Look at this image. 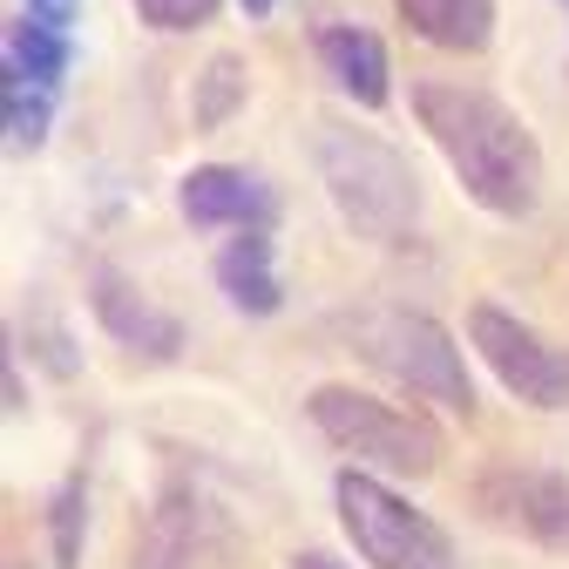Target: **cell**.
Listing matches in <instances>:
<instances>
[{
    "instance_id": "cell-8",
    "label": "cell",
    "mask_w": 569,
    "mask_h": 569,
    "mask_svg": "<svg viewBox=\"0 0 569 569\" xmlns=\"http://www.w3.org/2000/svg\"><path fill=\"white\" fill-rule=\"evenodd\" d=\"M89 306H96L102 332H109L116 346H129V352H150V360H177V352H183V326H177L170 312H157V306L142 299L122 271H109V264L89 278Z\"/></svg>"
},
{
    "instance_id": "cell-18",
    "label": "cell",
    "mask_w": 569,
    "mask_h": 569,
    "mask_svg": "<svg viewBox=\"0 0 569 569\" xmlns=\"http://www.w3.org/2000/svg\"><path fill=\"white\" fill-rule=\"evenodd\" d=\"M28 14L48 21V28H68V21H76V0H28Z\"/></svg>"
},
{
    "instance_id": "cell-16",
    "label": "cell",
    "mask_w": 569,
    "mask_h": 569,
    "mask_svg": "<svg viewBox=\"0 0 569 569\" xmlns=\"http://www.w3.org/2000/svg\"><path fill=\"white\" fill-rule=\"evenodd\" d=\"M54 556H61V569H76V556H82V481H61V495H54Z\"/></svg>"
},
{
    "instance_id": "cell-13",
    "label": "cell",
    "mask_w": 569,
    "mask_h": 569,
    "mask_svg": "<svg viewBox=\"0 0 569 569\" xmlns=\"http://www.w3.org/2000/svg\"><path fill=\"white\" fill-rule=\"evenodd\" d=\"M68 61H76V48H68V28H48V21L21 14V21L8 28V61H0V76H14V82H34V89L61 96Z\"/></svg>"
},
{
    "instance_id": "cell-4",
    "label": "cell",
    "mask_w": 569,
    "mask_h": 569,
    "mask_svg": "<svg viewBox=\"0 0 569 569\" xmlns=\"http://www.w3.org/2000/svg\"><path fill=\"white\" fill-rule=\"evenodd\" d=\"M332 502H339V522H346L352 549H360L373 569H461L455 536L435 516H420L407 495H393L380 475L346 468L332 481Z\"/></svg>"
},
{
    "instance_id": "cell-9",
    "label": "cell",
    "mask_w": 569,
    "mask_h": 569,
    "mask_svg": "<svg viewBox=\"0 0 569 569\" xmlns=\"http://www.w3.org/2000/svg\"><path fill=\"white\" fill-rule=\"evenodd\" d=\"M481 502H488L495 522H516V529H529V536L569 542V488H562L556 475H522V468H509V475H495V481L481 488Z\"/></svg>"
},
{
    "instance_id": "cell-12",
    "label": "cell",
    "mask_w": 569,
    "mask_h": 569,
    "mask_svg": "<svg viewBox=\"0 0 569 569\" xmlns=\"http://www.w3.org/2000/svg\"><path fill=\"white\" fill-rule=\"evenodd\" d=\"M393 8L420 41L455 54H481L495 41V0H393Z\"/></svg>"
},
{
    "instance_id": "cell-21",
    "label": "cell",
    "mask_w": 569,
    "mask_h": 569,
    "mask_svg": "<svg viewBox=\"0 0 569 569\" xmlns=\"http://www.w3.org/2000/svg\"><path fill=\"white\" fill-rule=\"evenodd\" d=\"M562 8H569V0H562Z\"/></svg>"
},
{
    "instance_id": "cell-11",
    "label": "cell",
    "mask_w": 569,
    "mask_h": 569,
    "mask_svg": "<svg viewBox=\"0 0 569 569\" xmlns=\"http://www.w3.org/2000/svg\"><path fill=\"white\" fill-rule=\"evenodd\" d=\"M218 284L224 299L251 319H271L284 306V284H278V264H271V238L264 231H238V244L218 251Z\"/></svg>"
},
{
    "instance_id": "cell-10",
    "label": "cell",
    "mask_w": 569,
    "mask_h": 569,
    "mask_svg": "<svg viewBox=\"0 0 569 569\" xmlns=\"http://www.w3.org/2000/svg\"><path fill=\"white\" fill-rule=\"evenodd\" d=\"M319 54L332 68V82L360 102V109H380L387 102V41L373 28H352V21H326L319 28Z\"/></svg>"
},
{
    "instance_id": "cell-5",
    "label": "cell",
    "mask_w": 569,
    "mask_h": 569,
    "mask_svg": "<svg viewBox=\"0 0 569 569\" xmlns=\"http://www.w3.org/2000/svg\"><path fill=\"white\" fill-rule=\"evenodd\" d=\"M360 346L373 352V367H387L400 387H413L420 400H441V407H475L468 367L448 339V326H435L427 312H380L360 326Z\"/></svg>"
},
{
    "instance_id": "cell-20",
    "label": "cell",
    "mask_w": 569,
    "mask_h": 569,
    "mask_svg": "<svg viewBox=\"0 0 569 569\" xmlns=\"http://www.w3.org/2000/svg\"><path fill=\"white\" fill-rule=\"evenodd\" d=\"M292 569H332V562H326V556H299Z\"/></svg>"
},
{
    "instance_id": "cell-1",
    "label": "cell",
    "mask_w": 569,
    "mask_h": 569,
    "mask_svg": "<svg viewBox=\"0 0 569 569\" xmlns=\"http://www.w3.org/2000/svg\"><path fill=\"white\" fill-rule=\"evenodd\" d=\"M413 116L435 136V150L448 157L455 183L481 210H495V218H529L542 203V150H536V136L522 129V116L509 102H495L488 89H468V82L420 76L413 82Z\"/></svg>"
},
{
    "instance_id": "cell-22",
    "label": "cell",
    "mask_w": 569,
    "mask_h": 569,
    "mask_svg": "<svg viewBox=\"0 0 569 569\" xmlns=\"http://www.w3.org/2000/svg\"><path fill=\"white\" fill-rule=\"evenodd\" d=\"M14 569H21V562H14Z\"/></svg>"
},
{
    "instance_id": "cell-15",
    "label": "cell",
    "mask_w": 569,
    "mask_h": 569,
    "mask_svg": "<svg viewBox=\"0 0 569 569\" xmlns=\"http://www.w3.org/2000/svg\"><path fill=\"white\" fill-rule=\"evenodd\" d=\"M238 102H244V61L218 54V61L203 68V89H197V129H218Z\"/></svg>"
},
{
    "instance_id": "cell-19",
    "label": "cell",
    "mask_w": 569,
    "mask_h": 569,
    "mask_svg": "<svg viewBox=\"0 0 569 569\" xmlns=\"http://www.w3.org/2000/svg\"><path fill=\"white\" fill-rule=\"evenodd\" d=\"M271 8H278V0H244V14H251V21H264Z\"/></svg>"
},
{
    "instance_id": "cell-17",
    "label": "cell",
    "mask_w": 569,
    "mask_h": 569,
    "mask_svg": "<svg viewBox=\"0 0 569 569\" xmlns=\"http://www.w3.org/2000/svg\"><path fill=\"white\" fill-rule=\"evenodd\" d=\"M136 14L150 28H163V34H183V28H203L218 14V0H136Z\"/></svg>"
},
{
    "instance_id": "cell-6",
    "label": "cell",
    "mask_w": 569,
    "mask_h": 569,
    "mask_svg": "<svg viewBox=\"0 0 569 569\" xmlns=\"http://www.w3.org/2000/svg\"><path fill=\"white\" fill-rule=\"evenodd\" d=\"M468 339H475V352L488 360V373L502 380L516 400H529V407H542V413L569 407V352L549 346L536 326H522L516 312H502V306L481 299V306L468 312Z\"/></svg>"
},
{
    "instance_id": "cell-14",
    "label": "cell",
    "mask_w": 569,
    "mask_h": 569,
    "mask_svg": "<svg viewBox=\"0 0 569 569\" xmlns=\"http://www.w3.org/2000/svg\"><path fill=\"white\" fill-rule=\"evenodd\" d=\"M0 109H8V136L21 142V150H41L48 142V122H54V96L48 89L0 76Z\"/></svg>"
},
{
    "instance_id": "cell-3",
    "label": "cell",
    "mask_w": 569,
    "mask_h": 569,
    "mask_svg": "<svg viewBox=\"0 0 569 569\" xmlns=\"http://www.w3.org/2000/svg\"><path fill=\"white\" fill-rule=\"evenodd\" d=\"M312 427L346 448V455H360V468H387V475H435L448 441H441V427L413 413V407H387L360 387H312L306 400Z\"/></svg>"
},
{
    "instance_id": "cell-7",
    "label": "cell",
    "mask_w": 569,
    "mask_h": 569,
    "mask_svg": "<svg viewBox=\"0 0 569 569\" xmlns=\"http://www.w3.org/2000/svg\"><path fill=\"white\" fill-rule=\"evenodd\" d=\"M177 203H183V218L197 231H218V224L271 231V218H278V197L251 170H238V163H203V170H190L183 190H177Z\"/></svg>"
},
{
    "instance_id": "cell-2",
    "label": "cell",
    "mask_w": 569,
    "mask_h": 569,
    "mask_svg": "<svg viewBox=\"0 0 569 569\" xmlns=\"http://www.w3.org/2000/svg\"><path fill=\"white\" fill-rule=\"evenodd\" d=\"M312 163L319 183L332 197V210L346 218V231H360L373 244H400L420 224V183L413 163L380 136H360L346 122H319L312 129Z\"/></svg>"
}]
</instances>
